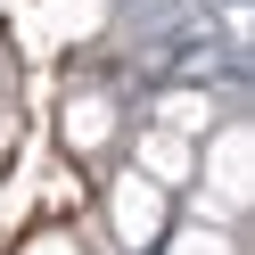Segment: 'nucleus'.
Listing matches in <instances>:
<instances>
[{
  "label": "nucleus",
  "instance_id": "obj_1",
  "mask_svg": "<svg viewBox=\"0 0 255 255\" xmlns=\"http://www.w3.org/2000/svg\"><path fill=\"white\" fill-rule=\"evenodd\" d=\"M198 173H206V189H214V198L239 214V198H247V132H239V124H222V132L206 140Z\"/></svg>",
  "mask_w": 255,
  "mask_h": 255
},
{
  "label": "nucleus",
  "instance_id": "obj_2",
  "mask_svg": "<svg viewBox=\"0 0 255 255\" xmlns=\"http://www.w3.org/2000/svg\"><path fill=\"white\" fill-rule=\"evenodd\" d=\"M140 181L148 189H189L198 181V148H189V140H173V132H140Z\"/></svg>",
  "mask_w": 255,
  "mask_h": 255
},
{
  "label": "nucleus",
  "instance_id": "obj_3",
  "mask_svg": "<svg viewBox=\"0 0 255 255\" xmlns=\"http://www.w3.org/2000/svg\"><path fill=\"white\" fill-rule=\"evenodd\" d=\"M116 231L132 239V247H140V239H156V189L140 181V173H124V181H116Z\"/></svg>",
  "mask_w": 255,
  "mask_h": 255
},
{
  "label": "nucleus",
  "instance_id": "obj_4",
  "mask_svg": "<svg viewBox=\"0 0 255 255\" xmlns=\"http://www.w3.org/2000/svg\"><path fill=\"white\" fill-rule=\"evenodd\" d=\"M206 124H214V107H206V91H173V99L156 107V132H173V140L206 132Z\"/></svg>",
  "mask_w": 255,
  "mask_h": 255
},
{
  "label": "nucleus",
  "instance_id": "obj_5",
  "mask_svg": "<svg viewBox=\"0 0 255 255\" xmlns=\"http://www.w3.org/2000/svg\"><path fill=\"white\" fill-rule=\"evenodd\" d=\"M107 124H116V107H107V99H91V91L66 107V140H74V148H99V140H107Z\"/></svg>",
  "mask_w": 255,
  "mask_h": 255
},
{
  "label": "nucleus",
  "instance_id": "obj_6",
  "mask_svg": "<svg viewBox=\"0 0 255 255\" xmlns=\"http://www.w3.org/2000/svg\"><path fill=\"white\" fill-rule=\"evenodd\" d=\"M173 255H231V239L206 222V231H181V239H173Z\"/></svg>",
  "mask_w": 255,
  "mask_h": 255
}]
</instances>
